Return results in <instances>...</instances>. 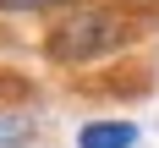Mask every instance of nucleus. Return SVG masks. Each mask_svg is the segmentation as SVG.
<instances>
[{
	"instance_id": "obj_4",
	"label": "nucleus",
	"mask_w": 159,
	"mask_h": 148,
	"mask_svg": "<svg viewBox=\"0 0 159 148\" xmlns=\"http://www.w3.org/2000/svg\"><path fill=\"white\" fill-rule=\"evenodd\" d=\"M71 0H0V11H22V16H39V11H61Z\"/></svg>"
},
{
	"instance_id": "obj_2",
	"label": "nucleus",
	"mask_w": 159,
	"mask_h": 148,
	"mask_svg": "<svg viewBox=\"0 0 159 148\" xmlns=\"http://www.w3.org/2000/svg\"><path fill=\"white\" fill-rule=\"evenodd\" d=\"M132 143H137L132 121H88L77 132V148H132Z\"/></svg>"
},
{
	"instance_id": "obj_3",
	"label": "nucleus",
	"mask_w": 159,
	"mask_h": 148,
	"mask_svg": "<svg viewBox=\"0 0 159 148\" xmlns=\"http://www.w3.org/2000/svg\"><path fill=\"white\" fill-rule=\"evenodd\" d=\"M33 137H39V121H33V115L0 110V148H28Z\"/></svg>"
},
{
	"instance_id": "obj_1",
	"label": "nucleus",
	"mask_w": 159,
	"mask_h": 148,
	"mask_svg": "<svg viewBox=\"0 0 159 148\" xmlns=\"http://www.w3.org/2000/svg\"><path fill=\"white\" fill-rule=\"evenodd\" d=\"M132 38V22L110 6H88V11H71L61 16L44 38V55L55 66H88V61H104Z\"/></svg>"
}]
</instances>
